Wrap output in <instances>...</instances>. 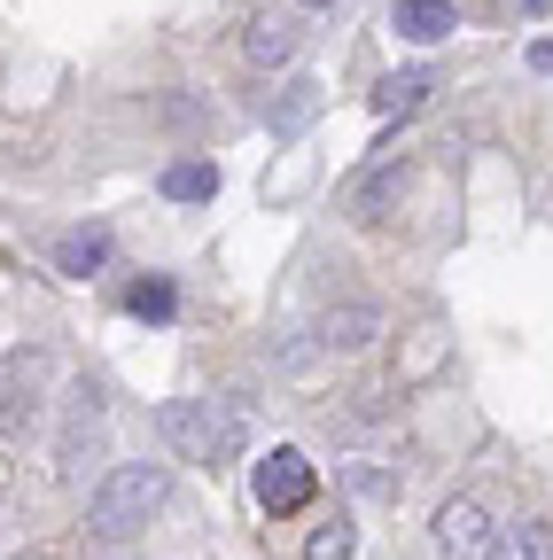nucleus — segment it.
<instances>
[{
	"instance_id": "nucleus-1",
	"label": "nucleus",
	"mask_w": 553,
	"mask_h": 560,
	"mask_svg": "<svg viewBox=\"0 0 553 560\" xmlns=\"http://www.w3.org/2000/svg\"><path fill=\"white\" fill-rule=\"evenodd\" d=\"M172 499V475L157 467V459H133V467H117L102 490H94V506H87V522H94V537H133V529H149V514Z\"/></svg>"
},
{
	"instance_id": "nucleus-2",
	"label": "nucleus",
	"mask_w": 553,
	"mask_h": 560,
	"mask_svg": "<svg viewBox=\"0 0 553 560\" xmlns=\"http://www.w3.org/2000/svg\"><path fill=\"white\" fill-rule=\"evenodd\" d=\"M250 490H257L265 514H304V506H312V459H304L297 444H273V452L257 459Z\"/></svg>"
},
{
	"instance_id": "nucleus-3",
	"label": "nucleus",
	"mask_w": 553,
	"mask_h": 560,
	"mask_svg": "<svg viewBox=\"0 0 553 560\" xmlns=\"http://www.w3.org/2000/svg\"><path fill=\"white\" fill-rule=\"evenodd\" d=\"M429 529H437V552L445 560H499V522L483 514L475 499H445Z\"/></svg>"
},
{
	"instance_id": "nucleus-4",
	"label": "nucleus",
	"mask_w": 553,
	"mask_h": 560,
	"mask_svg": "<svg viewBox=\"0 0 553 560\" xmlns=\"http://www.w3.org/2000/svg\"><path fill=\"white\" fill-rule=\"evenodd\" d=\"M157 436L172 444V459H211V405H203V397H172L157 412Z\"/></svg>"
},
{
	"instance_id": "nucleus-5",
	"label": "nucleus",
	"mask_w": 553,
	"mask_h": 560,
	"mask_svg": "<svg viewBox=\"0 0 553 560\" xmlns=\"http://www.w3.org/2000/svg\"><path fill=\"white\" fill-rule=\"evenodd\" d=\"M203 405H211V467H219V459H234V452L250 444L257 397H250V389H227V397H203Z\"/></svg>"
},
{
	"instance_id": "nucleus-6",
	"label": "nucleus",
	"mask_w": 553,
	"mask_h": 560,
	"mask_svg": "<svg viewBox=\"0 0 553 560\" xmlns=\"http://www.w3.org/2000/svg\"><path fill=\"white\" fill-rule=\"evenodd\" d=\"M297 39H304V32H297L281 9H265V16H250V24H242V55H250L257 70H281V62L297 55Z\"/></svg>"
},
{
	"instance_id": "nucleus-7",
	"label": "nucleus",
	"mask_w": 553,
	"mask_h": 560,
	"mask_svg": "<svg viewBox=\"0 0 553 560\" xmlns=\"http://www.w3.org/2000/svg\"><path fill=\"white\" fill-rule=\"evenodd\" d=\"M405 179H413V164H375V172L352 187V202H343V210H352L359 226H382V219H390V202L405 195Z\"/></svg>"
},
{
	"instance_id": "nucleus-8",
	"label": "nucleus",
	"mask_w": 553,
	"mask_h": 560,
	"mask_svg": "<svg viewBox=\"0 0 553 560\" xmlns=\"http://www.w3.org/2000/svg\"><path fill=\"white\" fill-rule=\"evenodd\" d=\"M110 249H117V234H110V226H71V234L55 242V272L87 280V272H102V265H110Z\"/></svg>"
},
{
	"instance_id": "nucleus-9",
	"label": "nucleus",
	"mask_w": 553,
	"mask_h": 560,
	"mask_svg": "<svg viewBox=\"0 0 553 560\" xmlns=\"http://www.w3.org/2000/svg\"><path fill=\"white\" fill-rule=\"evenodd\" d=\"M390 24H398V39H413V47H437L460 16H452V0H398Z\"/></svg>"
},
{
	"instance_id": "nucleus-10",
	"label": "nucleus",
	"mask_w": 553,
	"mask_h": 560,
	"mask_svg": "<svg viewBox=\"0 0 553 560\" xmlns=\"http://www.w3.org/2000/svg\"><path fill=\"white\" fill-rule=\"evenodd\" d=\"M375 335H382V312L375 304H327V319H320V342L327 350H359Z\"/></svg>"
},
{
	"instance_id": "nucleus-11",
	"label": "nucleus",
	"mask_w": 553,
	"mask_h": 560,
	"mask_svg": "<svg viewBox=\"0 0 553 560\" xmlns=\"http://www.w3.org/2000/svg\"><path fill=\"white\" fill-rule=\"evenodd\" d=\"M429 86H437L429 70H390V79H382L367 102H375V117H413V109L429 102Z\"/></svg>"
},
{
	"instance_id": "nucleus-12",
	"label": "nucleus",
	"mask_w": 553,
	"mask_h": 560,
	"mask_svg": "<svg viewBox=\"0 0 553 560\" xmlns=\"http://www.w3.org/2000/svg\"><path fill=\"white\" fill-rule=\"evenodd\" d=\"M164 195H172V202H211V195H219V164H211V156L164 164Z\"/></svg>"
},
{
	"instance_id": "nucleus-13",
	"label": "nucleus",
	"mask_w": 553,
	"mask_h": 560,
	"mask_svg": "<svg viewBox=\"0 0 553 560\" xmlns=\"http://www.w3.org/2000/svg\"><path fill=\"white\" fill-rule=\"evenodd\" d=\"M320 102H327V94H320V79H289V94L273 102V132H281V140H297V132L320 117Z\"/></svg>"
},
{
	"instance_id": "nucleus-14",
	"label": "nucleus",
	"mask_w": 553,
	"mask_h": 560,
	"mask_svg": "<svg viewBox=\"0 0 553 560\" xmlns=\"http://www.w3.org/2000/svg\"><path fill=\"white\" fill-rule=\"evenodd\" d=\"M125 312H133V319H157V327H164V319L180 312V289L149 272V280H133V289H125Z\"/></svg>"
},
{
	"instance_id": "nucleus-15",
	"label": "nucleus",
	"mask_w": 553,
	"mask_h": 560,
	"mask_svg": "<svg viewBox=\"0 0 553 560\" xmlns=\"http://www.w3.org/2000/svg\"><path fill=\"white\" fill-rule=\"evenodd\" d=\"M499 560H553L545 522H515V529H507V545H499Z\"/></svg>"
},
{
	"instance_id": "nucleus-16",
	"label": "nucleus",
	"mask_w": 553,
	"mask_h": 560,
	"mask_svg": "<svg viewBox=\"0 0 553 560\" xmlns=\"http://www.w3.org/2000/svg\"><path fill=\"white\" fill-rule=\"evenodd\" d=\"M352 545H359V529H352V522H320V529H312V545H304V560H352Z\"/></svg>"
},
{
	"instance_id": "nucleus-17",
	"label": "nucleus",
	"mask_w": 553,
	"mask_h": 560,
	"mask_svg": "<svg viewBox=\"0 0 553 560\" xmlns=\"http://www.w3.org/2000/svg\"><path fill=\"white\" fill-rule=\"evenodd\" d=\"M352 490H359V499H398V475H382V467L352 459Z\"/></svg>"
},
{
	"instance_id": "nucleus-18",
	"label": "nucleus",
	"mask_w": 553,
	"mask_h": 560,
	"mask_svg": "<svg viewBox=\"0 0 553 560\" xmlns=\"http://www.w3.org/2000/svg\"><path fill=\"white\" fill-rule=\"evenodd\" d=\"M530 70H538V79H553V39H530Z\"/></svg>"
},
{
	"instance_id": "nucleus-19",
	"label": "nucleus",
	"mask_w": 553,
	"mask_h": 560,
	"mask_svg": "<svg viewBox=\"0 0 553 560\" xmlns=\"http://www.w3.org/2000/svg\"><path fill=\"white\" fill-rule=\"evenodd\" d=\"M297 9H335V0H297Z\"/></svg>"
},
{
	"instance_id": "nucleus-20",
	"label": "nucleus",
	"mask_w": 553,
	"mask_h": 560,
	"mask_svg": "<svg viewBox=\"0 0 553 560\" xmlns=\"http://www.w3.org/2000/svg\"><path fill=\"white\" fill-rule=\"evenodd\" d=\"M530 9H545V0H530Z\"/></svg>"
}]
</instances>
